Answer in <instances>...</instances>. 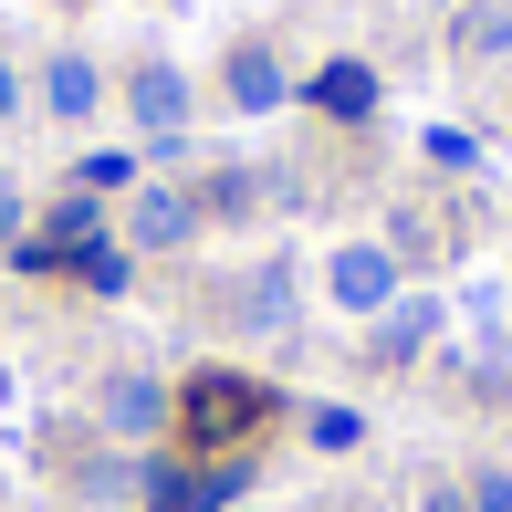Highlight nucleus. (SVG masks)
Listing matches in <instances>:
<instances>
[{
    "label": "nucleus",
    "mask_w": 512,
    "mask_h": 512,
    "mask_svg": "<svg viewBox=\"0 0 512 512\" xmlns=\"http://www.w3.org/2000/svg\"><path fill=\"white\" fill-rule=\"evenodd\" d=\"M168 418H178V439H189L199 460H230V450H241V439L272 418V387L230 377V366H199V377L168 398Z\"/></svg>",
    "instance_id": "nucleus-1"
},
{
    "label": "nucleus",
    "mask_w": 512,
    "mask_h": 512,
    "mask_svg": "<svg viewBox=\"0 0 512 512\" xmlns=\"http://www.w3.org/2000/svg\"><path fill=\"white\" fill-rule=\"evenodd\" d=\"M241 492H251V471L241 460H199V471H157L147 481V512H241Z\"/></svg>",
    "instance_id": "nucleus-2"
},
{
    "label": "nucleus",
    "mask_w": 512,
    "mask_h": 512,
    "mask_svg": "<svg viewBox=\"0 0 512 512\" xmlns=\"http://www.w3.org/2000/svg\"><path fill=\"white\" fill-rule=\"evenodd\" d=\"M335 304H345V314H387V304H398V251L345 241V251H335Z\"/></svg>",
    "instance_id": "nucleus-3"
},
{
    "label": "nucleus",
    "mask_w": 512,
    "mask_h": 512,
    "mask_svg": "<svg viewBox=\"0 0 512 512\" xmlns=\"http://www.w3.org/2000/svg\"><path fill=\"white\" fill-rule=\"evenodd\" d=\"M105 429H115V439H157V429H168V387L136 377V366H126V377H105Z\"/></svg>",
    "instance_id": "nucleus-4"
},
{
    "label": "nucleus",
    "mask_w": 512,
    "mask_h": 512,
    "mask_svg": "<svg viewBox=\"0 0 512 512\" xmlns=\"http://www.w3.org/2000/svg\"><path fill=\"white\" fill-rule=\"evenodd\" d=\"M126 105H136V126H147L157 147H178V126H189V84H178L168 63H147V74L126 84Z\"/></svg>",
    "instance_id": "nucleus-5"
},
{
    "label": "nucleus",
    "mask_w": 512,
    "mask_h": 512,
    "mask_svg": "<svg viewBox=\"0 0 512 512\" xmlns=\"http://www.w3.org/2000/svg\"><path fill=\"white\" fill-rule=\"evenodd\" d=\"M439 324H450V314H439L429 293L387 304V314H377V366H408V356H429V335H439Z\"/></svg>",
    "instance_id": "nucleus-6"
},
{
    "label": "nucleus",
    "mask_w": 512,
    "mask_h": 512,
    "mask_svg": "<svg viewBox=\"0 0 512 512\" xmlns=\"http://www.w3.org/2000/svg\"><path fill=\"white\" fill-rule=\"evenodd\" d=\"M314 105L335 115V126H366V115H377V74H366V63H324V74H314Z\"/></svg>",
    "instance_id": "nucleus-7"
},
{
    "label": "nucleus",
    "mask_w": 512,
    "mask_h": 512,
    "mask_svg": "<svg viewBox=\"0 0 512 512\" xmlns=\"http://www.w3.org/2000/svg\"><path fill=\"white\" fill-rule=\"evenodd\" d=\"M199 230V199H178V189H136V241L147 251H178Z\"/></svg>",
    "instance_id": "nucleus-8"
},
{
    "label": "nucleus",
    "mask_w": 512,
    "mask_h": 512,
    "mask_svg": "<svg viewBox=\"0 0 512 512\" xmlns=\"http://www.w3.org/2000/svg\"><path fill=\"white\" fill-rule=\"evenodd\" d=\"M230 105H241V115H272V105H283V63H272L262 42L230 53Z\"/></svg>",
    "instance_id": "nucleus-9"
},
{
    "label": "nucleus",
    "mask_w": 512,
    "mask_h": 512,
    "mask_svg": "<svg viewBox=\"0 0 512 512\" xmlns=\"http://www.w3.org/2000/svg\"><path fill=\"white\" fill-rule=\"evenodd\" d=\"M241 324H251V335H283V324H293V272L283 262H262L241 283Z\"/></svg>",
    "instance_id": "nucleus-10"
},
{
    "label": "nucleus",
    "mask_w": 512,
    "mask_h": 512,
    "mask_svg": "<svg viewBox=\"0 0 512 512\" xmlns=\"http://www.w3.org/2000/svg\"><path fill=\"white\" fill-rule=\"evenodd\" d=\"M95 95H105V84H95V63H84V53H63V63H42V105H53L63 126H74V115H95Z\"/></svg>",
    "instance_id": "nucleus-11"
},
{
    "label": "nucleus",
    "mask_w": 512,
    "mask_h": 512,
    "mask_svg": "<svg viewBox=\"0 0 512 512\" xmlns=\"http://www.w3.org/2000/svg\"><path fill=\"white\" fill-rule=\"evenodd\" d=\"M460 53H471V63H492V53H512V11H502V0H481V11H460Z\"/></svg>",
    "instance_id": "nucleus-12"
},
{
    "label": "nucleus",
    "mask_w": 512,
    "mask_h": 512,
    "mask_svg": "<svg viewBox=\"0 0 512 512\" xmlns=\"http://www.w3.org/2000/svg\"><path fill=\"white\" fill-rule=\"evenodd\" d=\"M304 439H314V450H356L366 418H356V408H314V418H304Z\"/></svg>",
    "instance_id": "nucleus-13"
},
{
    "label": "nucleus",
    "mask_w": 512,
    "mask_h": 512,
    "mask_svg": "<svg viewBox=\"0 0 512 512\" xmlns=\"http://www.w3.org/2000/svg\"><path fill=\"white\" fill-rule=\"evenodd\" d=\"M251 199H262V178H241V168H220V178H209V199H199V209H220V220H241Z\"/></svg>",
    "instance_id": "nucleus-14"
},
{
    "label": "nucleus",
    "mask_w": 512,
    "mask_h": 512,
    "mask_svg": "<svg viewBox=\"0 0 512 512\" xmlns=\"http://www.w3.org/2000/svg\"><path fill=\"white\" fill-rule=\"evenodd\" d=\"M460 492H471V512H512V471H502V460H481Z\"/></svg>",
    "instance_id": "nucleus-15"
},
{
    "label": "nucleus",
    "mask_w": 512,
    "mask_h": 512,
    "mask_svg": "<svg viewBox=\"0 0 512 512\" xmlns=\"http://www.w3.org/2000/svg\"><path fill=\"white\" fill-rule=\"evenodd\" d=\"M74 272H84V283H95V293H126V251H105V241H95V251H84V262H74Z\"/></svg>",
    "instance_id": "nucleus-16"
},
{
    "label": "nucleus",
    "mask_w": 512,
    "mask_h": 512,
    "mask_svg": "<svg viewBox=\"0 0 512 512\" xmlns=\"http://www.w3.org/2000/svg\"><path fill=\"white\" fill-rule=\"evenodd\" d=\"M126 178H136V157H84V199H95V189H126Z\"/></svg>",
    "instance_id": "nucleus-17"
},
{
    "label": "nucleus",
    "mask_w": 512,
    "mask_h": 512,
    "mask_svg": "<svg viewBox=\"0 0 512 512\" xmlns=\"http://www.w3.org/2000/svg\"><path fill=\"white\" fill-rule=\"evenodd\" d=\"M418 512H471V492H460V481H429V492H418Z\"/></svg>",
    "instance_id": "nucleus-18"
},
{
    "label": "nucleus",
    "mask_w": 512,
    "mask_h": 512,
    "mask_svg": "<svg viewBox=\"0 0 512 512\" xmlns=\"http://www.w3.org/2000/svg\"><path fill=\"white\" fill-rule=\"evenodd\" d=\"M21 105V74H11V63H0V115H11Z\"/></svg>",
    "instance_id": "nucleus-19"
},
{
    "label": "nucleus",
    "mask_w": 512,
    "mask_h": 512,
    "mask_svg": "<svg viewBox=\"0 0 512 512\" xmlns=\"http://www.w3.org/2000/svg\"><path fill=\"white\" fill-rule=\"evenodd\" d=\"M11 230H21V199H11V189H0V241H11Z\"/></svg>",
    "instance_id": "nucleus-20"
},
{
    "label": "nucleus",
    "mask_w": 512,
    "mask_h": 512,
    "mask_svg": "<svg viewBox=\"0 0 512 512\" xmlns=\"http://www.w3.org/2000/svg\"><path fill=\"white\" fill-rule=\"evenodd\" d=\"M377 512H387V502H377Z\"/></svg>",
    "instance_id": "nucleus-21"
}]
</instances>
